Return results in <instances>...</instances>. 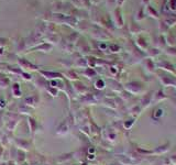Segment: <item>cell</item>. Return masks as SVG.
Segmentation results:
<instances>
[{
  "label": "cell",
  "mask_w": 176,
  "mask_h": 165,
  "mask_svg": "<svg viewBox=\"0 0 176 165\" xmlns=\"http://www.w3.org/2000/svg\"><path fill=\"white\" fill-rule=\"evenodd\" d=\"M19 112L25 113V115H31V112H32V108L29 107V106H27V105L24 104L23 106L19 107Z\"/></svg>",
  "instance_id": "6"
},
{
  "label": "cell",
  "mask_w": 176,
  "mask_h": 165,
  "mask_svg": "<svg viewBox=\"0 0 176 165\" xmlns=\"http://www.w3.org/2000/svg\"><path fill=\"white\" fill-rule=\"evenodd\" d=\"M49 92L52 96H57V90L56 89H49Z\"/></svg>",
  "instance_id": "10"
},
{
  "label": "cell",
  "mask_w": 176,
  "mask_h": 165,
  "mask_svg": "<svg viewBox=\"0 0 176 165\" xmlns=\"http://www.w3.org/2000/svg\"><path fill=\"white\" fill-rule=\"evenodd\" d=\"M12 92L15 97H21V90H20V87H19L18 84H15L12 87Z\"/></svg>",
  "instance_id": "9"
},
{
  "label": "cell",
  "mask_w": 176,
  "mask_h": 165,
  "mask_svg": "<svg viewBox=\"0 0 176 165\" xmlns=\"http://www.w3.org/2000/svg\"><path fill=\"white\" fill-rule=\"evenodd\" d=\"M68 132V127L66 125V123H62L60 127H58L57 131H56V134L57 135H64Z\"/></svg>",
  "instance_id": "5"
},
{
  "label": "cell",
  "mask_w": 176,
  "mask_h": 165,
  "mask_svg": "<svg viewBox=\"0 0 176 165\" xmlns=\"http://www.w3.org/2000/svg\"><path fill=\"white\" fill-rule=\"evenodd\" d=\"M23 76H24V79H31V75H29V74H23Z\"/></svg>",
  "instance_id": "12"
},
{
  "label": "cell",
  "mask_w": 176,
  "mask_h": 165,
  "mask_svg": "<svg viewBox=\"0 0 176 165\" xmlns=\"http://www.w3.org/2000/svg\"><path fill=\"white\" fill-rule=\"evenodd\" d=\"M8 125H7V129L9 130V131H13L15 130V128L17 127V125L19 123L18 120H10V121H8Z\"/></svg>",
  "instance_id": "7"
},
{
  "label": "cell",
  "mask_w": 176,
  "mask_h": 165,
  "mask_svg": "<svg viewBox=\"0 0 176 165\" xmlns=\"http://www.w3.org/2000/svg\"><path fill=\"white\" fill-rule=\"evenodd\" d=\"M15 144L19 147V149H20V150H24V151L29 150V147H30L29 142L25 141V140H23V139H15Z\"/></svg>",
  "instance_id": "1"
},
{
  "label": "cell",
  "mask_w": 176,
  "mask_h": 165,
  "mask_svg": "<svg viewBox=\"0 0 176 165\" xmlns=\"http://www.w3.org/2000/svg\"><path fill=\"white\" fill-rule=\"evenodd\" d=\"M0 107H1V108L6 107V101H5V100H0Z\"/></svg>",
  "instance_id": "11"
},
{
  "label": "cell",
  "mask_w": 176,
  "mask_h": 165,
  "mask_svg": "<svg viewBox=\"0 0 176 165\" xmlns=\"http://www.w3.org/2000/svg\"><path fill=\"white\" fill-rule=\"evenodd\" d=\"M2 153H3V145H0V159L2 156Z\"/></svg>",
  "instance_id": "13"
},
{
  "label": "cell",
  "mask_w": 176,
  "mask_h": 165,
  "mask_svg": "<svg viewBox=\"0 0 176 165\" xmlns=\"http://www.w3.org/2000/svg\"><path fill=\"white\" fill-rule=\"evenodd\" d=\"M19 63L21 64V66L23 68H28V70H37V67L35 66V65L31 64V63H28V62L24 61V60H20V61H19Z\"/></svg>",
  "instance_id": "4"
},
{
  "label": "cell",
  "mask_w": 176,
  "mask_h": 165,
  "mask_svg": "<svg viewBox=\"0 0 176 165\" xmlns=\"http://www.w3.org/2000/svg\"><path fill=\"white\" fill-rule=\"evenodd\" d=\"M28 123H29V128H30V131L32 134H34L35 132H37L39 123H37V120H34L33 118H29V119H28Z\"/></svg>",
  "instance_id": "3"
},
{
  "label": "cell",
  "mask_w": 176,
  "mask_h": 165,
  "mask_svg": "<svg viewBox=\"0 0 176 165\" xmlns=\"http://www.w3.org/2000/svg\"><path fill=\"white\" fill-rule=\"evenodd\" d=\"M0 78H3V76L1 75V74H0Z\"/></svg>",
  "instance_id": "14"
},
{
  "label": "cell",
  "mask_w": 176,
  "mask_h": 165,
  "mask_svg": "<svg viewBox=\"0 0 176 165\" xmlns=\"http://www.w3.org/2000/svg\"><path fill=\"white\" fill-rule=\"evenodd\" d=\"M46 78H61V75L57 73H50V72H42Z\"/></svg>",
  "instance_id": "8"
},
{
  "label": "cell",
  "mask_w": 176,
  "mask_h": 165,
  "mask_svg": "<svg viewBox=\"0 0 176 165\" xmlns=\"http://www.w3.org/2000/svg\"><path fill=\"white\" fill-rule=\"evenodd\" d=\"M37 102H39V97H37V96H31V97L25 98V100H24V104L27 105V106H29V107H32V108L35 107L37 105Z\"/></svg>",
  "instance_id": "2"
}]
</instances>
